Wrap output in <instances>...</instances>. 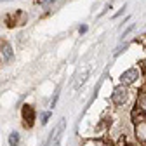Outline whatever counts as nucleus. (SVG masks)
I'll list each match as a JSON object with an SVG mask.
<instances>
[{
    "label": "nucleus",
    "mask_w": 146,
    "mask_h": 146,
    "mask_svg": "<svg viewBox=\"0 0 146 146\" xmlns=\"http://www.w3.org/2000/svg\"><path fill=\"white\" fill-rule=\"evenodd\" d=\"M2 56H4L5 63H9L12 59V47H11V44H7V42L2 44Z\"/></svg>",
    "instance_id": "39448f33"
},
{
    "label": "nucleus",
    "mask_w": 146,
    "mask_h": 146,
    "mask_svg": "<svg viewBox=\"0 0 146 146\" xmlns=\"http://www.w3.org/2000/svg\"><path fill=\"white\" fill-rule=\"evenodd\" d=\"M36 4H42V5H47V4H54V2H58V0H35Z\"/></svg>",
    "instance_id": "0eeeda50"
},
{
    "label": "nucleus",
    "mask_w": 146,
    "mask_h": 146,
    "mask_svg": "<svg viewBox=\"0 0 146 146\" xmlns=\"http://www.w3.org/2000/svg\"><path fill=\"white\" fill-rule=\"evenodd\" d=\"M136 78H137V70L136 68H131L125 73H122V84H132Z\"/></svg>",
    "instance_id": "20e7f679"
},
{
    "label": "nucleus",
    "mask_w": 146,
    "mask_h": 146,
    "mask_svg": "<svg viewBox=\"0 0 146 146\" xmlns=\"http://www.w3.org/2000/svg\"><path fill=\"white\" fill-rule=\"evenodd\" d=\"M9 144H11V146H19V134H17V132H12V134L9 136Z\"/></svg>",
    "instance_id": "423d86ee"
},
{
    "label": "nucleus",
    "mask_w": 146,
    "mask_h": 146,
    "mask_svg": "<svg viewBox=\"0 0 146 146\" xmlns=\"http://www.w3.org/2000/svg\"><path fill=\"white\" fill-rule=\"evenodd\" d=\"M111 99H113V103H115V104H123V101L127 99V90H125L123 87L115 89V92H113Z\"/></svg>",
    "instance_id": "7ed1b4c3"
},
{
    "label": "nucleus",
    "mask_w": 146,
    "mask_h": 146,
    "mask_svg": "<svg viewBox=\"0 0 146 146\" xmlns=\"http://www.w3.org/2000/svg\"><path fill=\"white\" fill-rule=\"evenodd\" d=\"M78 31H80V33H85V31H87V26H85V25H84V26H80V28H78Z\"/></svg>",
    "instance_id": "9d476101"
},
{
    "label": "nucleus",
    "mask_w": 146,
    "mask_h": 146,
    "mask_svg": "<svg viewBox=\"0 0 146 146\" xmlns=\"http://www.w3.org/2000/svg\"><path fill=\"white\" fill-rule=\"evenodd\" d=\"M49 117H50V113H49V111H47V113H44V117H42V123H44V125L49 122Z\"/></svg>",
    "instance_id": "1a4fd4ad"
},
{
    "label": "nucleus",
    "mask_w": 146,
    "mask_h": 146,
    "mask_svg": "<svg viewBox=\"0 0 146 146\" xmlns=\"http://www.w3.org/2000/svg\"><path fill=\"white\" fill-rule=\"evenodd\" d=\"M0 2H5V0H0Z\"/></svg>",
    "instance_id": "f8f14e48"
},
{
    "label": "nucleus",
    "mask_w": 146,
    "mask_h": 146,
    "mask_svg": "<svg viewBox=\"0 0 146 146\" xmlns=\"http://www.w3.org/2000/svg\"><path fill=\"white\" fill-rule=\"evenodd\" d=\"M134 28H136V25H131V26H129V28H127V30H125V31H123V33H122V36H123V38H125V36H127V35H129V33H131V31H132V30H134Z\"/></svg>",
    "instance_id": "6e6552de"
},
{
    "label": "nucleus",
    "mask_w": 146,
    "mask_h": 146,
    "mask_svg": "<svg viewBox=\"0 0 146 146\" xmlns=\"http://www.w3.org/2000/svg\"><path fill=\"white\" fill-rule=\"evenodd\" d=\"M143 108H144V110H146V99H144V103H143Z\"/></svg>",
    "instance_id": "9b49d317"
},
{
    "label": "nucleus",
    "mask_w": 146,
    "mask_h": 146,
    "mask_svg": "<svg viewBox=\"0 0 146 146\" xmlns=\"http://www.w3.org/2000/svg\"><path fill=\"white\" fill-rule=\"evenodd\" d=\"M33 122H35V110H33V106L25 104L23 106V125L25 127H31Z\"/></svg>",
    "instance_id": "f03ea898"
},
{
    "label": "nucleus",
    "mask_w": 146,
    "mask_h": 146,
    "mask_svg": "<svg viewBox=\"0 0 146 146\" xmlns=\"http://www.w3.org/2000/svg\"><path fill=\"white\" fill-rule=\"evenodd\" d=\"M64 127H66V122H64V118H61V120H59V123L56 125V129L52 131V134H50V139H49L47 146H59V144H61Z\"/></svg>",
    "instance_id": "f257e3e1"
}]
</instances>
